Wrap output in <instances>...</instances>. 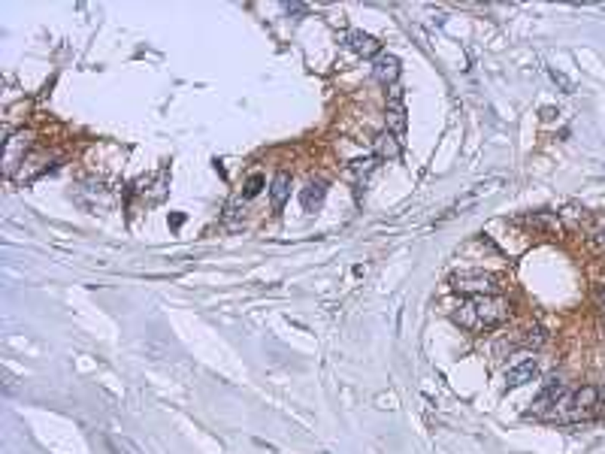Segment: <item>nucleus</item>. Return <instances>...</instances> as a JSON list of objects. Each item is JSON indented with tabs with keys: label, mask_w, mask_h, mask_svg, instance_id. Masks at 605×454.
I'll return each mask as SVG.
<instances>
[{
	"label": "nucleus",
	"mask_w": 605,
	"mask_h": 454,
	"mask_svg": "<svg viewBox=\"0 0 605 454\" xmlns=\"http://www.w3.org/2000/svg\"><path fill=\"white\" fill-rule=\"evenodd\" d=\"M451 288L469 297H488V294H500L502 276L484 272V270H460L451 276Z\"/></svg>",
	"instance_id": "nucleus-1"
},
{
	"label": "nucleus",
	"mask_w": 605,
	"mask_h": 454,
	"mask_svg": "<svg viewBox=\"0 0 605 454\" xmlns=\"http://www.w3.org/2000/svg\"><path fill=\"white\" fill-rule=\"evenodd\" d=\"M472 306H475V318H479L481 327H497V324H502V321H506V318L511 315L509 300L500 297V294L472 297Z\"/></svg>",
	"instance_id": "nucleus-2"
},
{
	"label": "nucleus",
	"mask_w": 605,
	"mask_h": 454,
	"mask_svg": "<svg viewBox=\"0 0 605 454\" xmlns=\"http://www.w3.org/2000/svg\"><path fill=\"white\" fill-rule=\"evenodd\" d=\"M569 394V385L566 381H560V379H551L548 385L542 388V394H539L536 400H533V409H527V418H551V412L557 409V403Z\"/></svg>",
	"instance_id": "nucleus-3"
},
{
	"label": "nucleus",
	"mask_w": 605,
	"mask_h": 454,
	"mask_svg": "<svg viewBox=\"0 0 605 454\" xmlns=\"http://www.w3.org/2000/svg\"><path fill=\"white\" fill-rule=\"evenodd\" d=\"M27 149H31V131H22L15 136L6 140V149H3V170L6 176H15V167L27 161Z\"/></svg>",
	"instance_id": "nucleus-4"
},
{
	"label": "nucleus",
	"mask_w": 605,
	"mask_h": 454,
	"mask_svg": "<svg viewBox=\"0 0 605 454\" xmlns=\"http://www.w3.org/2000/svg\"><path fill=\"white\" fill-rule=\"evenodd\" d=\"M536 372H539L536 358H524L520 363H515V367L506 369V388H520V385H527V381L536 379Z\"/></svg>",
	"instance_id": "nucleus-5"
},
{
	"label": "nucleus",
	"mask_w": 605,
	"mask_h": 454,
	"mask_svg": "<svg viewBox=\"0 0 605 454\" xmlns=\"http://www.w3.org/2000/svg\"><path fill=\"white\" fill-rule=\"evenodd\" d=\"M324 194H327V182L324 179H312L309 185L302 188V194H300L302 209H306V212H315V209L321 206V200H324Z\"/></svg>",
	"instance_id": "nucleus-6"
},
{
	"label": "nucleus",
	"mask_w": 605,
	"mask_h": 454,
	"mask_svg": "<svg viewBox=\"0 0 605 454\" xmlns=\"http://www.w3.org/2000/svg\"><path fill=\"white\" fill-rule=\"evenodd\" d=\"M388 124L397 131L400 136L406 133V109H402V94H400V88H393V94H391V106H388Z\"/></svg>",
	"instance_id": "nucleus-7"
},
{
	"label": "nucleus",
	"mask_w": 605,
	"mask_h": 454,
	"mask_svg": "<svg viewBox=\"0 0 605 454\" xmlns=\"http://www.w3.org/2000/svg\"><path fill=\"white\" fill-rule=\"evenodd\" d=\"M49 154H27V161L22 163V173H18V182H31V179H36L40 173H45L49 170Z\"/></svg>",
	"instance_id": "nucleus-8"
},
{
	"label": "nucleus",
	"mask_w": 605,
	"mask_h": 454,
	"mask_svg": "<svg viewBox=\"0 0 605 454\" xmlns=\"http://www.w3.org/2000/svg\"><path fill=\"white\" fill-rule=\"evenodd\" d=\"M348 43H351V49L357 54H363V58H372V54L381 52V43L375 40V36H370V34H360V31H354L351 36H348Z\"/></svg>",
	"instance_id": "nucleus-9"
},
{
	"label": "nucleus",
	"mask_w": 605,
	"mask_h": 454,
	"mask_svg": "<svg viewBox=\"0 0 605 454\" xmlns=\"http://www.w3.org/2000/svg\"><path fill=\"white\" fill-rule=\"evenodd\" d=\"M400 76V61L393 54H379L375 58V79L379 82H393Z\"/></svg>",
	"instance_id": "nucleus-10"
},
{
	"label": "nucleus",
	"mask_w": 605,
	"mask_h": 454,
	"mask_svg": "<svg viewBox=\"0 0 605 454\" xmlns=\"http://www.w3.org/2000/svg\"><path fill=\"white\" fill-rule=\"evenodd\" d=\"M291 194V176L288 173H276V179L270 182V197H272V206L282 209L285 206V200Z\"/></svg>",
	"instance_id": "nucleus-11"
},
{
	"label": "nucleus",
	"mask_w": 605,
	"mask_h": 454,
	"mask_svg": "<svg viewBox=\"0 0 605 454\" xmlns=\"http://www.w3.org/2000/svg\"><path fill=\"white\" fill-rule=\"evenodd\" d=\"M454 321L460 324V327H466V330H481L479 318H475V306H472V300H466V303H460V306H457Z\"/></svg>",
	"instance_id": "nucleus-12"
},
{
	"label": "nucleus",
	"mask_w": 605,
	"mask_h": 454,
	"mask_svg": "<svg viewBox=\"0 0 605 454\" xmlns=\"http://www.w3.org/2000/svg\"><path fill=\"white\" fill-rule=\"evenodd\" d=\"M524 349H542V345L548 342V330L542 324H536V327H527L524 333H520V339H518Z\"/></svg>",
	"instance_id": "nucleus-13"
},
{
	"label": "nucleus",
	"mask_w": 605,
	"mask_h": 454,
	"mask_svg": "<svg viewBox=\"0 0 605 454\" xmlns=\"http://www.w3.org/2000/svg\"><path fill=\"white\" fill-rule=\"evenodd\" d=\"M379 154H381V158H397V154H400V145L393 142L391 131L379 136Z\"/></svg>",
	"instance_id": "nucleus-14"
},
{
	"label": "nucleus",
	"mask_w": 605,
	"mask_h": 454,
	"mask_svg": "<svg viewBox=\"0 0 605 454\" xmlns=\"http://www.w3.org/2000/svg\"><path fill=\"white\" fill-rule=\"evenodd\" d=\"M261 188H263V176H252L249 185H245V197H258Z\"/></svg>",
	"instance_id": "nucleus-15"
},
{
	"label": "nucleus",
	"mask_w": 605,
	"mask_h": 454,
	"mask_svg": "<svg viewBox=\"0 0 605 454\" xmlns=\"http://www.w3.org/2000/svg\"><path fill=\"white\" fill-rule=\"evenodd\" d=\"M599 303H602V306H605V288H602V291H599Z\"/></svg>",
	"instance_id": "nucleus-16"
},
{
	"label": "nucleus",
	"mask_w": 605,
	"mask_h": 454,
	"mask_svg": "<svg viewBox=\"0 0 605 454\" xmlns=\"http://www.w3.org/2000/svg\"><path fill=\"white\" fill-rule=\"evenodd\" d=\"M602 327H605V318H602Z\"/></svg>",
	"instance_id": "nucleus-17"
}]
</instances>
